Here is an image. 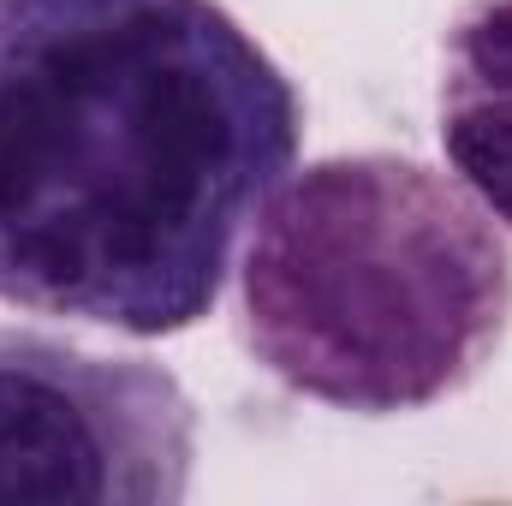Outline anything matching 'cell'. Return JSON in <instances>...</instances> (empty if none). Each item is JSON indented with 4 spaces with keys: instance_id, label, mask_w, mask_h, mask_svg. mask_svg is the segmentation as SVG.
<instances>
[{
    "instance_id": "cell-1",
    "label": "cell",
    "mask_w": 512,
    "mask_h": 506,
    "mask_svg": "<svg viewBox=\"0 0 512 506\" xmlns=\"http://www.w3.org/2000/svg\"><path fill=\"white\" fill-rule=\"evenodd\" d=\"M298 143V84L221 0H0V304L209 322Z\"/></svg>"
},
{
    "instance_id": "cell-2",
    "label": "cell",
    "mask_w": 512,
    "mask_h": 506,
    "mask_svg": "<svg viewBox=\"0 0 512 506\" xmlns=\"http://www.w3.org/2000/svg\"><path fill=\"white\" fill-rule=\"evenodd\" d=\"M512 328L501 221L417 155L292 167L239 256V340L280 387L405 417L465 393Z\"/></svg>"
},
{
    "instance_id": "cell-3",
    "label": "cell",
    "mask_w": 512,
    "mask_h": 506,
    "mask_svg": "<svg viewBox=\"0 0 512 506\" xmlns=\"http://www.w3.org/2000/svg\"><path fill=\"white\" fill-rule=\"evenodd\" d=\"M197 405L155 358L0 328V506H179Z\"/></svg>"
},
{
    "instance_id": "cell-4",
    "label": "cell",
    "mask_w": 512,
    "mask_h": 506,
    "mask_svg": "<svg viewBox=\"0 0 512 506\" xmlns=\"http://www.w3.org/2000/svg\"><path fill=\"white\" fill-rule=\"evenodd\" d=\"M435 131L453 179L512 233V0H471L447 24Z\"/></svg>"
}]
</instances>
